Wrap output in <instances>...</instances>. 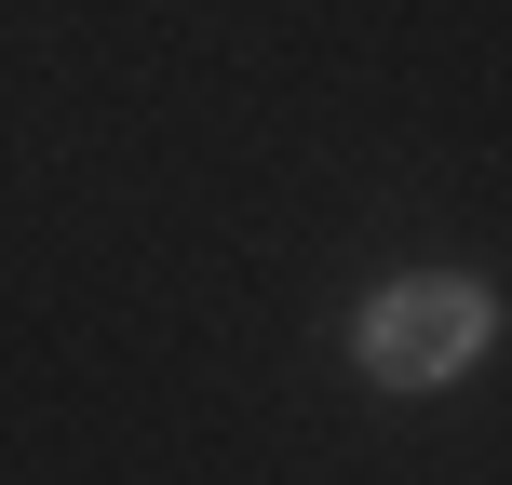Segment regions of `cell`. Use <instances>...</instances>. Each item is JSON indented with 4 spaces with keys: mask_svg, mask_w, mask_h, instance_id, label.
<instances>
[{
    "mask_svg": "<svg viewBox=\"0 0 512 485\" xmlns=\"http://www.w3.org/2000/svg\"><path fill=\"white\" fill-rule=\"evenodd\" d=\"M486 351H499V297L459 283V270H405V283H378V297L351 310V364L378 391H445Z\"/></svg>",
    "mask_w": 512,
    "mask_h": 485,
    "instance_id": "obj_1",
    "label": "cell"
}]
</instances>
